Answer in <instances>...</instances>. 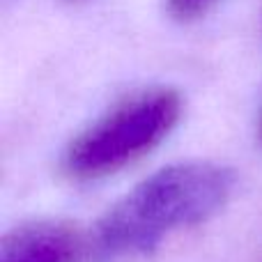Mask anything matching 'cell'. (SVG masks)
I'll return each mask as SVG.
<instances>
[{
  "instance_id": "2",
  "label": "cell",
  "mask_w": 262,
  "mask_h": 262,
  "mask_svg": "<svg viewBox=\"0 0 262 262\" xmlns=\"http://www.w3.org/2000/svg\"><path fill=\"white\" fill-rule=\"evenodd\" d=\"M180 115L182 97L172 88H149L124 97L67 145L64 175L88 182L122 170L166 140Z\"/></svg>"
},
{
  "instance_id": "3",
  "label": "cell",
  "mask_w": 262,
  "mask_h": 262,
  "mask_svg": "<svg viewBox=\"0 0 262 262\" xmlns=\"http://www.w3.org/2000/svg\"><path fill=\"white\" fill-rule=\"evenodd\" d=\"M88 246L72 223L37 221L3 237L0 262H78Z\"/></svg>"
},
{
  "instance_id": "4",
  "label": "cell",
  "mask_w": 262,
  "mask_h": 262,
  "mask_svg": "<svg viewBox=\"0 0 262 262\" xmlns=\"http://www.w3.org/2000/svg\"><path fill=\"white\" fill-rule=\"evenodd\" d=\"M216 0H166L168 12L177 21H193V18L203 16Z\"/></svg>"
},
{
  "instance_id": "1",
  "label": "cell",
  "mask_w": 262,
  "mask_h": 262,
  "mask_svg": "<svg viewBox=\"0 0 262 262\" xmlns=\"http://www.w3.org/2000/svg\"><path fill=\"white\" fill-rule=\"evenodd\" d=\"M235 189V172L221 163H175L143 180L97 223L90 251L97 262L149 253L180 228L207 221Z\"/></svg>"
},
{
  "instance_id": "5",
  "label": "cell",
  "mask_w": 262,
  "mask_h": 262,
  "mask_svg": "<svg viewBox=\"0 0 262 262\" xmlns=\"http://www.w3.org/2000/svg\"><path fill=\"white\" fill-rule=\"evenodd\" d=\"M260 140H262V113H260Z\"/></svg>"
},
{
  "instance_id": "6",
  "label": "cell",
  "mask_w": 262,
  "mask_h": 262,
  "mask_svg": "<svg viewBox=\"0 0 262 262\" xmlns=\"http://www.w3.org/2000/svg\"><path fill=\"white\" fill-rule=\"evenodd\" d=\"M64 3H78V0H64Z\"/></svg>"
}]
</instances>
